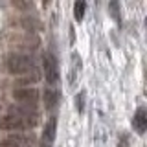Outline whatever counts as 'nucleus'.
<instances>
[{
  "mask_svg": "<svg viewBox=\"0 0 147 147\" xmlns=\"http://www.w3.org/2000/svg\"><path fill=\"white\" fill-rule=\"evenodd\" d=\"M13 6L18 9H30L33 6V0H13Z\"/></svg>",
  "mask_w": 147,
  "mask_h": 147,
  "instance_id": "nucleus-12",
  "label": "nucleus"
},
{
  "mask_svg": "<svg viewBox=\"0 0 147 147\" xmlns=\"http://www.w3.org/2000/svg\"><path fill=\"white\" fill-rule=\"evenodd\" d=\"M145 30H147V18H145Z\"/></svg>",
  "mask_w": 147,
  "mask_h": 147,
  "instance_id": "nucleus-14",
  "label": "nucleus"
},
{
  "mask_svg": "<svg viewBox=\"0 0 147 147\" xmlns=\"http://www.w3.org/2000/svg\"><path fill=\"white\" fill-rule=\"evenodd\" d=\"M2 61H4V68H6V72L13 74V76H24L26 72H30L31 68H35V61H33L31 55L18 53V52L4 55Z\"/></svg>",
  "mask_w": 147,
  "mask_h": 147,
  "instance_id": "nucleus-2",
  "label": "nucleus"
},
{
  "mask_svg": "<svg viewBox=\"0 0 147 147\" xmlns=\"http://www.w3.org/2000/svg\"><path fill=\"white\" fill-rule=\"evenodd\" d=\"M42 66H44V76L48 79L50 85H57L59 83V63H57V57L52 53V52H46L44 57H42Z\"/></svg>",
  "mask_w": 147,
  "mask_h": 147,
  "instance_id": "nucleus-3",
  "label": "nucleus"
},
{
  "mask_svg": "<svg viewBox=\"0 0 147 147\" xmlns=\"http://www.w3.org/2000/svg\"><path fill=\"white\" fill-rule=\"evenodd\" d=\"M33 138L28 134H11L0 142V147H31Z\"/></svg>",
  "mask_w": 147,
  "mask_h": 147,
  "instance_id": "nucleus-5",
  "label": "nucleus"
},
{
  "mask_svg": "<svg viewBox=\"0 0 147 147\" xmlns=\"http://www.w3.org/2000/svg\"><path fill=\"white\" fill-rule=\"evenodd\" d=\"M83 99H85V92H81L79 98H76V105H77V109H79V112L83 110Z\"/></svg>",
  "mask_w": 147,
  "mask_h": 147,
  "instance_id": "nucleus-13",
  "label": "nucleus"
},
{
  "mask_svg": "<svg viewBox=\"0 0 147 147\" xmlns=\"http://www.w3.org/2000/svg\"><path fill=\"white\" fill-rule=\"evenodd\" d=\"M13 98L22 105H33L35 107V103L39 101V90H35V88H17L13 92Z\"/></svg>",
  "mask_w": 147,
  "mask_h": 147,
  "instance_id": "nucleus-4",
  "label": "nucleus"
},
{
  "mask_svg": "<svg viewBox=\"0 0 147 147\" xmlns=\"http://www.w3.org/2000/svg\"><path fill=\"white\" fill-rule=\"evenodd\" d=\"M132 127H134V131L140 132V134H144L147 131V110L144 107H140L136 110L134 118H132Z\"/></svg>",
  "mask_w": 147,
  "mask_h": 147,
  "instance_id": "nucleus-7",
  "label": "nucleus"
},
{
  "mask_svg": "<svg viewBox=\"0 0 147 147\" xmlns=\"http://www.w3.org/2000/svg\"><path fill=\"white\" fill-rule=\"evenodd\" d=\"M109 13L114 18L116 24H121V13H119V0H110L109 2Z\"/></svg>",
  "mask_w": 147,
  "mask_h": 147,
  "instance_id": "nucleus-10",
  "label": "nucleus"
},
{
  "mask_svg": "<svg viewBox=\"0 0 147 147\" xmlns=\"http://www.w3.org/2000/svg\"><path fill=\"white\" fill-rule=\"evenodd\" d=\"M55 132H57V118H50L44 127L42 138H40V147H52L55 140Z\"/></svg>",
  "mask_w": 147,
  "mask_h": 147,
  "instance_id": "nucleus-6",
  "label": "nucleus"
},
{
  "mask_svg": "<svg viewBox=\"0 0 147 147\" xmlns=\"http://www.w3.org/2000/svg\"><path fill=\"white\" fill-rule=\"evenodd\" d=\"M85 11H86V2L85 0H76L74 2V18L77 22H81L85 18Z\"/></svg>",
  "mask_w": 147,
  "mask_h": 147,
  "instance_id": "nucleus-9",
  "label": "nucleus"
},
{
  "mask_svg": "<svg viewBox=\"0 0 147 147\" xmlns=\"http://www.w3.org/2000/svg\"><path fill=\"white\" fill-rule=\"evenodd\" d=\"M37 121H39V116L33 114L31 110L15 109L0 116V129H4V131H26V129L35 127Z\"/></svg>",
  "mask_w": 147,
  "mask_h": 147,
  "instance_id": "nucleus-1",
  "label": "nucleus"
},
{
  "mask_svg": "<svg viewBox=\"0 0 147 147\" xmlns=\"http://www.w3.org/2000/svg\"><path fill=\"white\" fill-rule=\"evenodd\" d=\"M59 99H61V94H59L55 88H48L44 92V105H46V109H55L59 105Z\"/></svg>",
  "mask_w": 147,
  "mask_h": 147,
  "instance_id": "nucleus-8",
  "label": "nucleus"
},
{
  "mask_svg": "<svg viewBox=\"0 0 147 147\" xmlns=\"http://www.w3.org/2000/svg\"><path fill=\"white\" fill-rule=\"evenodd\" d=\"M24 76L26 77H22L20 83H37V81L40 79V70H39V68H31V70L26 72Z\"/></svg>",
  "mask_w": 147,
  "mask_h": 147,
  "instance_id": "nucleus-11",
  "label": "nucleus"
}]
</instances>
